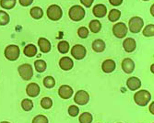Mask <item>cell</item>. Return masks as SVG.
I'll return each instance as SVG.
<instances>
[{
    "label": "cell",
    "mask_w": 154,
    "mask_h": 123,
    "mask_svg": "<svg viewBox=\"0 0 154 123\" xmlns=\"http://www.w3.org/2000/svg\"><path fill=\"white\" fill-rule=\"evenodd\" d=\"M151 99V95L147 90H139L134 95V101L137 106L145 107Z\"/></svg>",
    "instance_id": "6da1fadb"
},
{
    "label": "cell",
    "mask_w": 154,
    "mask_h": 123,
    "mask_svg": "<svg viewBox=\"0 0 154 123\" xmlns=\"http://www.w3.org/2000/svg\"><path fill=\"white\" fill-rule=\"evenodd\" d=\"M86 12L81 6H73L68 11V16L73 21H80L85 17Z\"/></svg>",
    "instance_id": "7a4b0ae2"
},
{
    "label": "cell",
    "mask_w": 154,
    "mask_h": 123,
    "mask_svg": "<svg viewBox=\"0 0 154 123\" xmlns=\"http://www.w3.org/2000/svg\"><path fill=\"white\" fill-rule=\"evenodd\" d=\"M20 47L17 45H8V47H6L5 49V57L8 60V61H16L19 57H20Z\"/></svg>",
    "instance_id": "3957f363"
},
{
    "label": "cell",
    "mask_w": 154,
    "mask_h": 123,
    "mask_svg": "<svg viewBox=\"0 0 154 123\" xmlns=\"http://www.w3.org/2000/svg\"><path fill=\"white\" fill-rule=\"evenodd\" d=\"M63 16V11L62 8L57 5H51L47 8V17L49 19L53 21H57L59 20Z\"/></svg>",
    "instance_id": "277c9868"
},
{
    "label": "cell",
    "mask_w": 154,
    "mask_h": 123,
    "mask_svg": "<svg viewBox=\"0 0 154 123\" xmlns=\"http://www.w3.org/2000/svg\"><path fill=\"white\" fill-rule=\"evenodd\" d=\"M143 26H144V21L141 18L133 17L129 19L128 28L130 30V32L132 33H138L142 30Z\"/></svg>",
    "instance_id": "5b68a950"
},
{
    "label": "cell",
    "mask_w": 154,
    "mask_h": 123,
    "mask_svg": "<svg viewBox=\"0 0 154 123\" xmlns=\"http://www.w3.org/2000/svg\"><path fill=\"white\" fill-rule=\"evenodd\" d=\"M19 74L21 76V78L25 81H29L33 76V69L32 66L29 63L21 64L19 67Z\"/></svg>",
    "instance_id": "8992f818"
},
{
    "label": "cell",
    "mask_w": 154,
    "mask_h": 123,
    "mask_svg": "<svg viewBox=\"0 0 154 123\" xmlns=\"http://www.w3.org/2000/svg\"><path fill=\"white\" fill-rule=\"evenodd\" d=\"M87 54L86 48L81 44H76L71 49V55L76 60H82L85 58Z\"/></svg>",
    "instance_id": "52a82bcc"
},
{
    "label": "cell",
    "mask_w": 154,
    "mask_h": 123,
    "mask_svg": "<svg viewBox=\"0 0 154 123\" xmlns=\"http://www.w3.org/2000/svg\"><path fill=\"white\" fill-rule=\"evenodd\" d=\"M113 33L116 38L123 39L128 34V27L125 26V24L123 22L116 23L113 27Z\"/></svg>",
    "instance_id": "ba28073f"
},
{
    "label": "cell",
    "mask_w": 154,
    "mask_h": 123,
    "mask_svg": "<svg viewBox=\"0 0 154 123\" xmlns=\"http://www.w3.org/2000/svg\"><path fill=\"white\" fill-rule=\"evenodd\" d=\"M74 101L76 104H78L79 106L88 104V102L90 101V95H89L88 92H86L85 90L78 91L74 97Z\"/></svg>",
    "instance_id": "9c48e42d"
},
{
    "label": "cell",
    "mask_w": 154,
    "mask_h": 123,
    "mask_svg": "<svg viewBox=\"0 0 154 123\" xmlns=\"http://www.w3.org/2000/svg\"><path fill=\"white\" fill-rule=\"evenodd\" d=\"M58 95L59 97L63 99H68L72 97L73 95V89L69 86H61L58 89Z\"/></svg>",
    "instance_id": "30bf717a"
},
{
    "label": "cell",
    "mask_w": 154,
    "mask_h": 123,
    "mask_svg": "<svg viewBox=\"0 0 154 123\" xmlns=\"http://www.w3.org/2000/svg\"><path fill=\"white\" fill-rule=\"evenodd\" d=\"M59 66L62 70L64 71H69L71 70L73 66H74V62L73 60L70 58V57H67V56H65V57H62L59 61Z\"/></svg>",
    "instance_id": "8fae6325"
},
{
    "label": "cell",
    "mask_w": 154,
    "mask_h": 123,
    "mask_svg": "<svg viewBox=\"0 0 154 123\" xmlns=\"http://www.w3.org/2000/svg\"><path fill=\"white\" fill-rule=\"evenodd\" d=\"M122 69L125 74H131L135 69V63L132 59L130 58H125L122 62Z\"/></svg>",
    "instance_id": "7c38bea8"
},
{
    "label": "cell",
    "mask_w": 154,
    "mask_h": 123,
    "mask_svg": "<svg viewBox=\"0 0 154 123\" xmlns=\"http://www.w3.org/2000/svg\"><path fill=\"white\" fill-rule=\"evenodd\" d=\"M26 93L30 98H36L40 94V86L36 83H31L27 86Z\"/></svg>",
    "instance_id": "4fadbf2b"
},
{
    "label": "cell",
    "mask_w": 154,
    "mask_h": 123,
    "mask_svg": "<svg viewBox=\"0 0 154 123\" xmlns=\"http://www.w3.org/2000/svg\"><path fill=\"white\" fill-rule=\"evenodd\" d=\"M92 13L96 18L101 19V18L105 17V15L107 14V8L103 4H98V5L93 7Z\"/></svg>",
    "instance_id": "5bb4252c"
},
{
    "label": "cell",
    "mask_w": 154,
    "mask_h": 123,
    "mask_svg": "<svg viewBox=\"0 0 154 123\" xmlns=\"http://www.w3.org/2000/svg\"><path fill=\"white\" fill-rule=\"evenodd\" d=\"M116 62L114 60H112V59L105 60L102 64V69L106 74H110L112 72H114L116 70Z\"/></svg>",
    "instance_id": "9a60e30c"
},
{
    "label": "cell",
    "mask_w": 154,
    "mask_h": 123,
    "mask_svg": "<svg viewBox=\"0 0 154 123\" xmlns=\"http://www.w3.org/2000/svg\"><path fill=\"white\" fill-rule=\"evenodd\" d=\"M123 47H124V50L127 52H133L136 50V47H137L136 40L133 38L125 39L124 40V42H123Z\"/></svg>",
    "instance_id": "2e32d148"
},
{
    "label": "cell",
    "mask_w": 154,
    "mask_h": 123,
    "mask_svg": "<svg viewBox=\"0 0 154 123\" xmlns=\"http://www.w3.org/2000/svg\"><path fill=\"white\" fill-rule=\"evenodd\" d=\"M127 86L131 91H136L141 86V81L137 77H130L127 81Z\"/></svg>",
    "instance_id": "e0dca14e"
},
{
    "label": "cell",
    "mask_w": 154,
    "mask_h": 123,
    "mask_svg": "<svg viewBox=\"0 0 154 123\" xmlns=\"http://www.w3.org/2000/svg\"><path fill=\"white\" fill-rule=\"evenodd\" d=\"M38 45L40 47L41 51L44 53H47L51 51V43L45 38H40L38 40Z\"/></svg>",
    "instance_id": "ac0fdd59"
},
{
    "label": "cell",
    "mask_w": 154,
    "mask_h": 123,
    "mask_svg": "<svg viewBox=\"0 0 154 123\" xmlns=\"http://www.w3.org/2000/svg\"><path fill=\"white\" fill-rule=\"evenodd\" d=\"M105 48H106L105 42L101 39L95 40L92 42V50L95 52H103L105 50Z\"/></svg>",
    "instance_id": "d6986e66"
},
{
    "label": "cell",
    "mask_w": 154,
    "mask_h": 123,
    "mask_svg": "<svg viewBox=\"0 0 154 123\" xmlns=\"http://www.w3.org/2000/svg\"><path fill=\"white\" fill-rule=\"evenodd\" d=\"M23 52L27 57H34L37 54V47L34 44H28L24 47Z\"/></svg>",
    "instance_id": "ffe728a7"
},
{
    "label": "cell",
    "mask_w": 154,
    "mask_h": 123,
    "mask_svg": "<svg viewBox=\"0 0 154 123\" xmlns=\"http://www.w3.org/2000/svg\"><path fill=\"white\" fill-rule=\"evenodd\" d=\"M30 14H31L32 18H33L34 19H40L44 16V11L39 7H34L31 9Z\"/></svg>",
    "instance_id": "44dd1931"
},
{
    "label": "cell",
    "mask_w": 154,
    "mask_h": 123,
    "mask_svg": "<svg viewBox=\"0 0 154 123\" xmlns=\"http://www.w3.org/2000/svg\"><path fill=\"white\" fill-rule=\"evenodd\" d=\"M89 27H90V30H91V32L98 33L101 31V29H102V24H101V22L98 19H93V20H91L90 22Z\"/></svg>",
    "instance_id": "7402d4cb"
},
{
    "label": "cell",
    "mask_w": 154,
    "mask_h": 123,
    "mask_svg": "<svg viewBox=\"0 0 154 123\" xmlns=\"http://www.w3.org/2000/svg\"><path fill=\"white\" fill-rule=\"evenodd\" d=\"M34 67L38 73H44L46 70V63L44 60H37L34 62Z\"/></svg>",
    "instance_id": "603a6c76"
},
{
    "label": "cell",
    "mask_w": 154,
    "mask_h": 123,
    "mask_svg": "<svg viewBox=\"0 0 154 123\" xmlns=\"http://www.w3.org/2000/svg\"><path fill=\"white\" fill-rule=\"evenodd\" d=\"M17 0H0V6L4 9H11L15 7Z\"/></svg>",
    "instance_id": "cb8c5ba5"
},
{
    "label": "cell",
    "mask_w": 154,
    "mask_h": 123,
    "mask_svg": "<svg viewBox=\"0 0 154 123\" xmlns=\"http://www.w3.org/2000/svg\"><path fill=\"white\" fill-rule=\"evenodd\" d=\"M121 17V12L117 9H112L108 15V19L111 22L117 21Z\"/></svg>",
    "instance_id": "d4e9b609"
},
{
    "label": "cell",
    "mask_w": 154,
    "mask_h": 123,
    "mask_svg": "<svg viewBox=\"0 0 154 123\" xmlns=\"http://www.w3.org/2000/svg\"><path fill=\"white\" fill-rule=\"evenodd\" d=\"M92 119H93V117L90 112H84L79 118V123H91Z\"/></svg>",
    "instance_id": "484cf974"
},
{
    "label": "cell",
    "mask_w": 154,
    "mask_h": 123,
    "mask_svg": "<svg viewBox=\"0 0 154 123\" xmlns=\"http://www.w3.org/2000/svg\"><path fill=\"white\" fill-rule=\"evenodd\" d=\"M69 48H70L69 43L67 42H66V40H61L57 45V49H58L59 52H61L63 54L66 53L69 51Z\"/></svg>",
    "instance_id": "4316f807"
},
{
    "label": "cell",
    "mask_w": 154,
    "mask_h": 123,
    "mask_svg": "<svg viewBox=\"0 0 154 123\" xmlns=\"http://www.w3.org/2000/svg\"><path fill=\"white\" fill-rule=\"evenodd\" d=\"M21 107L25 111H31L33 108V102L31 99H28V98L23 99L21 102Z\"/></svg>",
    "instance_id": "83f0119b"
},
{
    "label": "cell",
    "mask_w": 154,
    "mask_h": 123,
    "mask_svg": "<svg viewBox=\"0 0 154 123\" xmlns=\"http://www.w3.org/2000/svg\"><path fill=\"white\" fill-rule=\"evenodd\" d=\"M9 20H10V18L8 13L3 10H0V26H5L8 24Z\"/></svg>",
    "instance_id": "f1b7e54d"
},
{
    "label": "cell",
    "mask_w": 154,
    "mask_h": 123,
    "mask_svg": "<svg viewBox=\"0 0 154 123\" xmlns=\"http://www.w3.org/2000/svg\"><path fill=\"white\" fill-rule=\"evenodd\" d=\"M143 35L145 37H153L154 36V24L147 25L143 30Z\"/></svg>",
    "instance_id": "f546056e"
},
{
    "label": "cell",
    "mask_w": 154,
    "mask_h": 123,
    "mask_svg": "<svg viewBox=\"0 0 154 123\" xmlns=\"http://www.w3.org/2000/svg\"><path fill=\"white\" fill-rule=\"evenodd\" d=\"M44 86L46 88H53L55 86V80L52 76H46L44 79Z\"/></svg>",
    "instance_id": "4dcf8cb0"
},
{
    "label": "cell",
    "mask_w": 154,
    "mask_h": 123,
    "mask_svg": "<svg viewBox=\"0 0 154 123\" xmlns=\"http://www.w3.org/2000/svg\"><path fill=\"white\" fill-rule=\"evenodd\" d=\"M41 106L45 109H49L53 106V100L50 98H44L41 101Z\"/></svg>",
    "instance_id": "1f68e13d"
},
{
    "label": "cell",
    "mask_w": 154,
    "mask_h": 123,
    "mask_svg": "<svg viewBox=\"0 0 154 123\" xmlns=\"http://www.w3.org/2000/svg\"><path fill=\"white\" fill-rule=\"evenodd\" d=\"M78 35L81 39H86L89 36V30L86 28V27H81V28H79L78 31Z\"/></svg>",
    "instance_id": "d6a6232c"
},
{
    "label": "cell",
    "mask_w": 154,
    "mask_h": 123,
    "mask_svg": "<svg viewBox=\"0 0 154 123\" xmlns=\"http://www.w3.org/2000/svg\"><path fill=\"white\" fill-rule=\"evenodd\" d=\"M32 123H49V120L45 115H38L32 119Z\"/></svg>",
    "instance_id": "836d02e7"
},
{
    "label": "cell",
    "mask_w": 154,
    "mask_h": 123,
    "mask_svg": "<svg viewBox=\"0 0 154 123\" xmlns=\"http://www.w3.org/2000/svg\"><path fill=\"white\" fill-rule=\"evenodd\" d=\"M79 113V108L78 106H70L68 107V114L70 115L71 117H77Z\"/></svg>",
    "instance_id": "e575fe53"
},
{
    "label": "cell",
    "mask_w": 154,
    "mask_h": 123,
    "mask_svg": "<svg viewBox=\"0 0 154 123\" xmlns=\"http://www.w3.org/2000/svg\"><path fill=\"white\" fill-rule=\"evenodd\" d=\"M94 0H80V3L86 7H91Z\"/></svg>",
    "instance_id": "d590c367"
},
{
    "label": "cell",
    "mask_w": 154,
    "mask_h": 123,
    "mask_svg": "<svg viewBox=\"0 0 154 123\" xmlns=\"http://www.w3.org/2000/svg\"><path fill=\"white\" fill-rule=\"evenodd\" d=\"M33 2V0H20V4L22 7H29L30 5H32Z\"/></svg>",
    "instance_id": "8d00e7d4"
},
{
    "label": "cell",
    "mask_w": 154,
    "mask_h": 123,
    "mask_svg": "<svg viewBox=\"0 0 154 123\" xmlns=\"http://www.w3.org/2000/svg\"><path fill=\"white\" fill-rule=\"evenodd\" d=\"M109 2L111 5L116 7V6H120L123 3V0H109Z\"/></svg>",
    "instance_id": "74e56055"
},
{
    "label": "cell",
    "mask_w": 154,
    "mask_h": 123,
    "mask_svg": "<svg viewBox=\"0 0 154 123\" xmlns=\"http://www.w3.org/2000/svg\"><path fill=\"white\" fill-rule=\"evenodd\" d=\"M153 107H154V102H152L150 105H149V111H150V113L153 115L154 114V109H153Z\"/></svg>",
    "instance_id": "f35d334b"
},
{
    "label": "cell",
    "mask_w": 154,
    "mask_h": 123,
    "mask_svg": "<svg viewBox=\"0 0 154 123\" xmlns=\"http://www.w3.org/2000/svg\"><path fill=\"white\" fill-rule=\"evenodd\" d=\"M153 9H154V5H152V6H151V7H150V13H151V15H152V16H154Z\"/></svg>",
    "instance_id": "ab89813d"
},
{
    "label": "cell",
    "mask_w": 154,
    "mask_h": 123,
    "mask_svg": "<svg viewBox=\"0 0 154 123\" xmlns=\"http://www.w3.org/2000/svg\"><path fill=\"white\" fill-rule=\"evenodd\" d=\"M153 67H154V65H153V64H152V65H151V66H150V71H151V72H152V74H153V73H154V71H153Z\"/></svg>",
    "instance_id": "60d3db41"
},
{
    "label": "cell",
    "mask_w": 154,
    "mask_h": 123,
    "mask_svg": "<svg viewBox=\"0 0 154 123\" xmlns=\"http://www.w3.org/2000/svg\"><path fill=\"white\" fill-rule=\"evenodd\" d=\"M0 123H10V122H8V121H2V122H0Z\"/></svg>",
    "instance_id": "b9f144b4"
},
{
    "label": "cell",
    "mask_w": 154,
    "mask_h": 123,
    "mask_svg": "<svg viewBox=\"0 0 154 123\" xmlns=\"http://www.w3.org/2000/svg\"><path fill=\"white\" fill-rule=\"evenodd\" d=\"M143 1H149V0H143Z\"/></svg>",
    "instance_id": "7bdbcfd3"
}]
</instances>
